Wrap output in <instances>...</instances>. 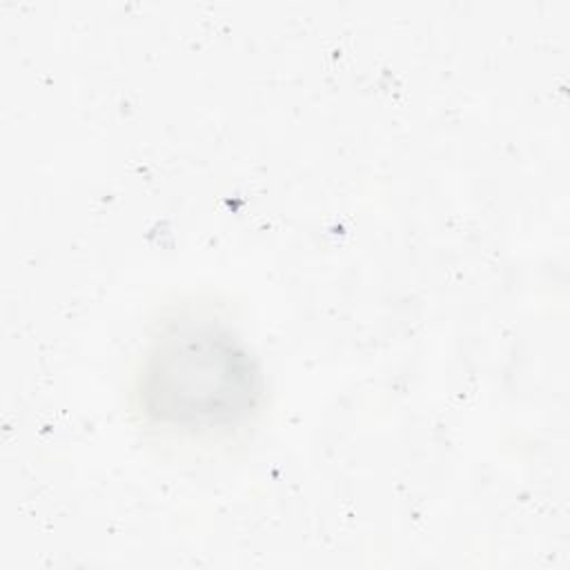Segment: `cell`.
Masks as SVG:
<instances>
[{"mask_svg": "<svg viewBox=\"0 0 570 570\" xmlns=\"http://www.w3.org/2000/svg\"><path fill=\"white\" fill-rule=\"evenodd\" d=\"M249 352L209 321H185L158 336L138 376L142 412L156 423L212 430L240 421L256 403Z\"/></svg>", "mask_w": 570, "mask_h": 570, "instance_id": "obj_1", "label": "cell"}]
</instances>
